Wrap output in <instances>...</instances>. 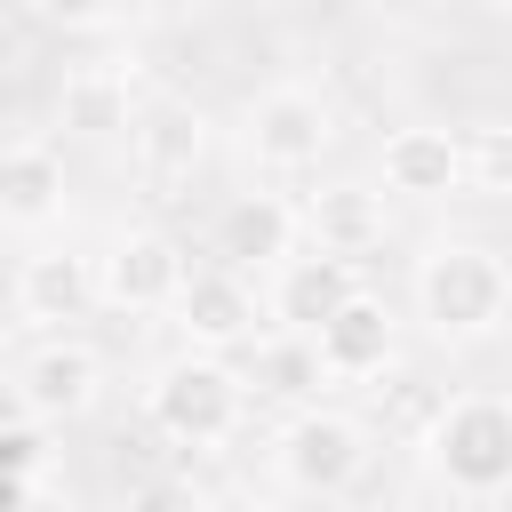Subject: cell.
Masks as SVG:
<instances>
[{"label":"cell","instance_id":"cell-5","mask_svg":"<svg viewBox=\"0 0 512 512\" xmlns=\"http://www.w3.org/2000/svg\"><path fill=\"white\" fill-rule=\"evenodd\" d=\"M328 144H336V104L320 88H296L288 80V88H264L248 104V152L264 168H312Z\"/></svg>","mask_w":512,"mask_h":512},{"label":"cell","instance_id":"cell-18","mask_svg":"<svg viewBox=\"0 0 512 512\" xmlns=\"http://www.w3.org/2000/svg\"><path fill=\"white\" fill-rule=\"evenodd\" d=\"M248 384H256L264 400H312V392L328 384V360H320V344H312L304 328H280V336H264V344H256Z\"/></svg>","mask_w":512,"mask_h":512},{"label":"cell","instance_id":"cell-14","mask_svg":"<svg viewBox=\"0 0 512 512\" xmlns=\"http://www.w3.org/2000/svg\"><path fill=\"white\" fill-rule=\"evenodd\" d=\"M96 384H104V360H96L88 344H72V336H56V344H40V352L24 360V408L48 416V424L96 408Z\"/></svg>","mask_w":512,"mask_h":512},{"label":"cell","instance_id":"cell-1","mask_svg":"<svg viewBox=\"0 0 512 512\" xmlns=\"http://www.w3.org/2000/svg\"><path fill=\"white\" fill-rule=\"evenodd\" d=\"M424 464L456 496H504L512 488V400L504 392H456L424 424Z\"/></svg>","mask_w":512,"mask_h":512},{"label":"cell","instance_id":"cell-20","mask_svg":"<svg viewBox=\"0 0 512 512\" xmlns=\"http://www.w3.org/2000/svg\"><path fill=\"white\" fill-rule=\"evenodd\" d=\"M48 24H96V16H112V0H32Z\"/></svg>","mask_w":512,"mask_h":512},{"label":"cell","instance_id":"cell-2","mask_svg":"<svg viewBox=\"0 0 512 512\" xmlns=\"http://www.w3.org/2000/svg\"><path fill=\"white\" fill-rule=\"evenodd\" d=\"M144 416L176 440V448H224L248 416V376L224 368L216 352H192V360H168L144 392Z\"/></svg>","mask_w":512,"mask_h":512},{"label":"cell","instance_id":"cell-7","mask_svg":"<svg viewBox=\"0 0 512 512\" xmlns=\"http://www.w3.org/2000/svg\"><path fill=\"white\" fill-rule=\"evenodd\" d=\"M184 272H192V256H184L168 232H128V240H112V256H104V296H112L120 312H168L176 288H184Z\"/></svg>","mask_w":512,"mask_h":512},{"label":"cell","instance_id":"cell-17","mask_svg":"<svg viewBox=\"0 0 512 512\" xmlns=\"http://www.w3.org/2000/svg\"><path fill=\"white\" fill-rule=\"evenodd\" d=\"M64 200V152L56 144H8L0 152V224H48Z\"/></svg>","mask_w":512,"mask_h":512},{"label":"cell","instance_id":"cell-10","mask_svg":"<svg viewBox=\"0 0 512 512\" xmlns=\"http://www.w3.org/2000/svg\"><path fill=\"white\" fill-rule=\"evenodd\" d=\"M312 344H320V360H328V376H384V360H392V344H400V320H392V304L384 296H368V288H352L320 328H312Z\"/></svg>","mask_w":512,"mask_h":512},{"label":"cell","instance_id":"cell-15","mask_svg":"<svg viewBox=\"0 0 512 512\" xmlns=\"http://www.w3.org/2000/svg\"><path fill=\"white\" fill-rule=\"evenodd\" d=\"M56 120L72 128V136H128L136 128V88H128V72L120 64H80V72H64V96H56Z\"/></svg>","mask_w":512,"mask_h":512},{"label":"cell","instance_id":"cell-11","mask_svg":"<svg viewBox=\"0 0 512 512\" xmlns=\"http://www.w3.org/2000/svg\"><path fill=\"white\" fill-rule=\"evenodd\" d=\"M296 232H304V208H288V200H272V192H240V200H224V216H216V264H232V272H272V264L296 248Z\"/></svg>","mask_w":512,"mask_h":512},{"label":"cell","instance_id":"cell-6","mask_svg":"<svg viewBox=\"0 0 512 512\" xmlns=\"http://www.w3.org/2000/svg\"><path fill=\"white\" fill-rule=\"evenodd\" d=\"M168 312L184 320V336H192L200 352H232V344L256 336V296H248V272H232V264L184 272V288H176Z\"/></svg>","mask_w":512,"mask_h":512},{"label":"cell","instance_id":"cell-9","mask_svg":"<svg viewBox=\"0 0 512 512\" xmlns=\"http://www.w3.org/2000/svg\"><path fill=\"white\" fill-rule=\"evenodd\" d=\"M352 288H360V264H352V256H336V248H304V256H296V248H288V256L272 264V320L312 336Z\"/></svg>","mask_w":512,"mask_h":512},{"label":"cell","instance_id":"cell-21","mask_svg":"<svg viewBox=\"0 0 512 512\" xmlns=\"http://www.w3.org/2000/svg\"><path fill=\"white\" fill-rule=\"evenodd\" d=\"M504 312H512V256H504Z\"/></svg>","mask_w":512,"mask_h":512},{"label":"cell","instance_id":"cell-22","mask_svg":"<svg viewBox=\"0 0 512 512\" xmlns=\"http://www.w3.org/2000/svg\"><path fill=\"white\" fill-rule=\"evenodd\" d=\"M344 8H376V0H344Z\"/></svg>","mask_w":512,"mask_h":512},{"label":"cell","instance_id":"cell-4","mask_svg":"<svg viewBox=\"0 0 512 512\" xmlns=\"http://www.w3.org/2000/svg\"><path fill=\"white\" fill-rule=\"evenodd\" d=\"M280 472H288V488H304V496H344V488L368 472V432H360L352 416H336V408H304V416L280 432Z\"/></svg>","mask_w":512,"mask_h":512},{"label":"cell","instance_id":"cell-8","mask_svg":"<svg viewBox=\"0 0 512 512\" xmlns=\"http://www.w3.org/2000/svg\"><path fill=\"white\" fill-rule=\"evenodd\" d=\"M96 296H104V264L80 256V248H40V256H24V272H16V312H24L32 328L80 320Z\"/></svg>","mask_w":512,"mask_h":512},{"label":"cell","instance_id":"cell-12","mask_svg":"<svg viewBox=\"0 0 512 512\" xmlns=\"http://www.w3.org/2000/svg\"><path fill=\"white\" fill-rule=\"evenodd\" d=\"M128 152H136V168H144L152 184H184V176L200 168V152H208V120H200V104H184V96L136 104Z\"/></svg>","mask_w":512,"mask_h":512},{"label":"cell","instance_id":"cell-13","mask_svg":"<svg viewBox=\"0 0 512 512\" xmlns=\"http://www.w3.org/2000/svg\"><path fill=\"white\" fill-rule=\"evenodd\" d=\"M384 184L408 200H448V192H464V144L448 128H392L384 136Z\"/></svg>","mask_w":512,"mask_h":512},{"label":"cell","instance_id":"cell-16","mask_svg":"<svg viewBox=\"0 0 512 512\" xmlns=\"http://www.w3.org/2000/svg\"><path fill=\"white\" fill-rule=\"evenodd\" d=\"M304 232H312V248H336V256L360 264L384 240V200L360 192V184H328V192L304 200Z\"/></svg>","mask_w":512,"mask_h":512},{"label":"cell","instance_id":"cell-3","mask_svg":"<svg viewBox=\"0 0 512 512\" xmlns=\"http://www.w3.org/2000/svg\"><path fill=\"white\" fill-rule=\"evenodd\" d=\"M416 312L440 336H488L504 320V256L496 248H472V240L432 248L416 264Z\"/></svg>","mask_w":512,"mask_h":512},{"label":"cell","instance_id":"cell-19","mask_svg":"<svg viewBox=\"0 0 512 512\" xmlns=\"http://www.w3.org/2000/svg\"><path fill=\"white\" fill-rule=\"evenodd\" d=\"M464 192L512 200V128H480V136L464 144Z\"/></svg>","mask_w":512,"mask_h":512}]
</instances>
